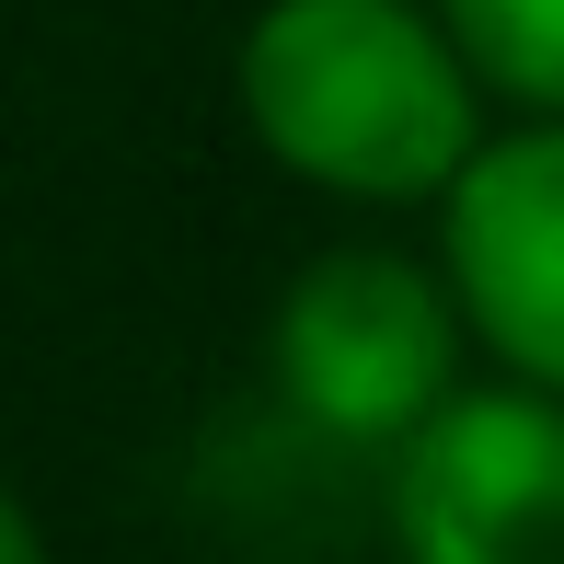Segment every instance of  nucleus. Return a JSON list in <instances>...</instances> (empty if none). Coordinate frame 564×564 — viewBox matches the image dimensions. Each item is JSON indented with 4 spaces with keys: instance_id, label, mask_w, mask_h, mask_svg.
Returning <instances> with one entry per match:
<instances>
[{
    "instance_id": "obj_1",
    "label": "nucleus",
    "mask_w": 564,
    "mask_h": 564,
    "mask_svg": "<svg viewBox=\"0 0 564 564\" xmlns=\"http://www.w3.org/2000/svg\"><path fill=\"white\" fill-rule=\"evenodd\" d=\"M242 116L323 196H438L484 139V82L438 0H265L242 35Z\"/></svg>"
},
{
    "instance_id": "obj_2",
    "label": "nucleus",
    "mask_w": 564,
    "mask_h": 564,
    "mask_svg": "<svg viewBox=\"0 0 564 564\" xmlns=\"http://www.w3.org/2000/svg\"><path fill=\"white\" fill-rule=\"evenodd\" d=\"M276 403L335 449H392L460 380V300L403 253H323L289 276L265 335Z\"/></svg>"
},
{
    "instance_id": "obj_3",
    "label": "nucleus",
    "mask_w": 564,
    "mask_h": 564,
    "mask_svg": "<svg viewBox=\"0 0 564 564\" xmlns=\"http://www.w3.org/2000/svg\"><path fill=\"white\" fill-rule=\"evenodd\" d=\"M392 542L426 564H564V392L507 369L392 438Z\"/></svg>"
},
{
    "instance_id": "obj_4",
    "label": "nucleus",
    "mask_w": 564,
    "mask_h": 564,
    "mask_svg": "<svg viewBox=\"0 0 564 564\" xmlns=\"http://www.w3.org/2000/svg\"><path fill=\"white\" fill-rule=\"evenodd\" d=\"M449 300L519 380L564 392V116L473 139L438 185Z\"/></svg>"
},
{
    "instance_id": "obj_5",
    "label": "nucleus",
    "mask_w": 564,
    "mask_h": 564,
    "mask_svg": "<svg viewBox=\"0 0 564 564\" xmlns=\"http://www.w3.org/2000/svg\"><path fill=\"white\" fill-rule=\"evenodd\" d=\"M438 23L460 35L484 93L530 116H564V0H438Z\"/></svg>"
},
{
    "instance_id": "obj_6",
    "label": "nucleus",
    "mask_w": 564,
    "mask_h": 564,
    "mask_svg": "<svg viewBox=\"0 0 564 564\" xmlns=\"http://www.w3.org/2000/svg\"><path fill=\"white\" fill-rule=\"evenodd\" d=\"M0 564H35V519H23L12 496H0Z\"/></svg>"
}]
</instances>
